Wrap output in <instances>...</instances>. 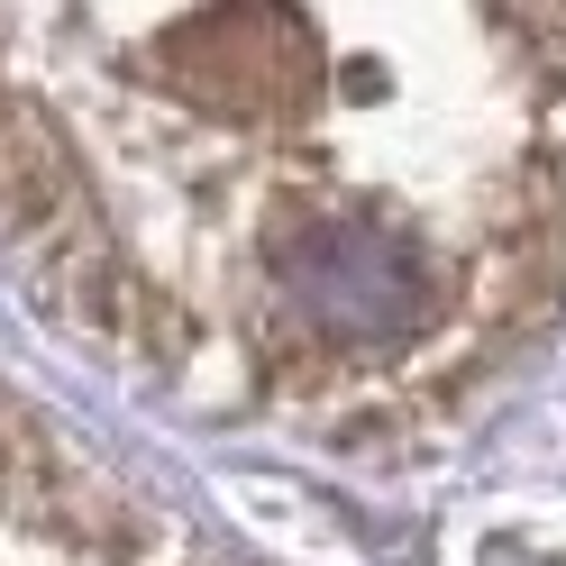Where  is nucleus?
<instances>
[{
	"label": "nucleus",
	"instance_id": "1",
	"mask_svg": "<svg viewBox=\"0 0 566 566\" xmlns=\"http://www.w3.org/2000/svg\"><path fill=\"white\" fill-rule=\"evenodd\" d=\"M274 265L293 283V302L338 338H394L420 311V256L411 238L375 229V220H302L274 238Z\"/></svg>",
	"mask_w": 566,
	"mask_h": 566
}]
</instances>
